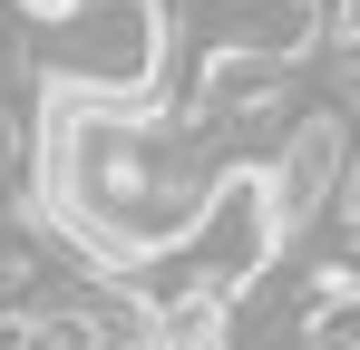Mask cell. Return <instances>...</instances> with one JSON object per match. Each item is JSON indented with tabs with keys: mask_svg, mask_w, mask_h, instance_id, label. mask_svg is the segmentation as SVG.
Wrapping results in <instances>:
<instances>
[{
	"mask_svg": "<svg viewBox=\"0 0 360 350\" xmlns=\"http://www.w3.org/2000/svg\"><path fill=\"white\" fill-rule=\"evenodd\" d=\"M39 68L59 78V98L136 108L166 78V10L156 0H59L39 10Z\"/></svg>",
	"mask_w": 360,
	"mask_h": 350,
	"instance_id": "1",
	"label": "cell"
},
{
	"mask_svg": "<svg viewBox=\"0 0 360 350\" xmlns=\"http://www.w3.org/2000/svg\"><path fill=\"white\" fill-rule=\"evenodd\" d=\"M263 185V214H273V243H292L311 233L341 195H351V117L331 108V98H311V108L283 117V146H273V166H253Z\"/></svg>",
	"mask_w": 360,
	"mask_h": 350,
	"instance_id": "2",
	"label": "cell"
},
{
	"mask_svg": "<svg viewBox=\"0 0 360 350\" xmlns=\"http://www.w3.org/2000/svg\"><path fill=\"white\" fill-rule=\"evenodd\" d=\"M283 88H292V58H273V49H205L185 117H195V127L214 136V127H243V117L283 108Z\"/></svg>",
	"mask_w": 360,
	"mask_h": 350,
	"instance_id": "3",
	"label": "cell"
},
{
	"mask_svg": "<svg viewBox=\"0 0 360 350\" xmlns=\"http://www.w3.org/2000/svg\"><path fill=\"white\" fill-rule=\"evenodd\" d=\"M146 350H156V341H146Z\"/></svg>",
	"mask_w": 360,
	"mask_h": 350,
	"instance_id": "4",
	"label": "cell"
}]
</instances>
